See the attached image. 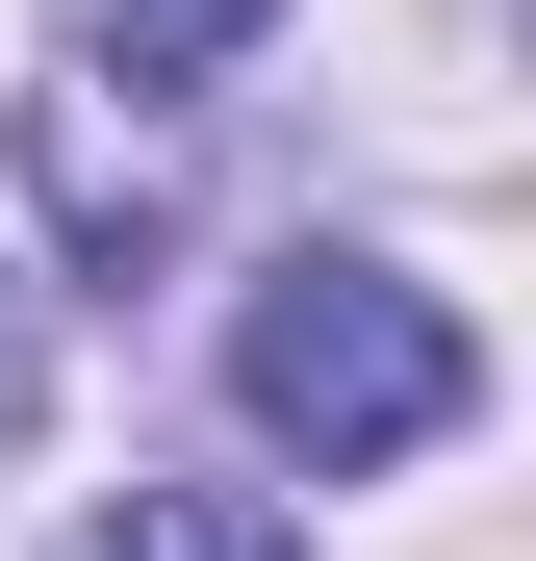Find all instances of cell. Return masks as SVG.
Wrapping results in <instances>:
<instances>
[{
    "mask_svg": "<svg viewBox=\"0 0 536 561\" xmlns=\"http://www.w3.org/2000/svg\"><path fill=\"white\" fill-rule=\"evenodd\" d=\"M77 561H307V536L255 511V485H128V511L77 536Z\"/></svg>",
    "mask_w": 536,
    "mask_h": 561,
    "instance_id": "obj_2",
    "label": "cell"
},
{
    "mask_svg": "<svg viewBox=\"0 0 536 561\" xmlns=\"http://www.w3.org/2000/svg\"><path fill=\"white\" fill-rule=\"evenodd\" d=\"M230 409L282 434V459H332V485H357V459H434V434H460L486 357H460L434 280H384V255H282V280L230 307Z\"/></svg>",
    "mask_w": 536,
    "mask_h": 561,
    "instance_id": "obj_1",
    "label": "cell"
},
{
    "mask_svg": "<svg viewBox=\"0 0 536 561\" xmlns=\"http://www.w3.org/2000/svg\"><path fill=\"white\" fill-rule=\"evenodd\" d=\"M26 383H52V332H26V280H0V434H26Z\"/></svg>",
    "mask_w": 536,
    "mask_h": 561,
    "instance_id": "obj_4",
    "label": "cell"
},
{
    "mask_svg": "<svg viewBox=\"0 0 536 561\" xmlns=\"http://www.w3.org/2000/svg\"><path fill=\"white\" fill-rule=\"evenodd\" d=\"M230 26H282V0H103V51H128V77H205Z\"/></svg>",
    "mask_w": 536,
    "mask_h": 561,
    "instance_id": "obj_3",
    "label": "cell"
}]
</instances>
